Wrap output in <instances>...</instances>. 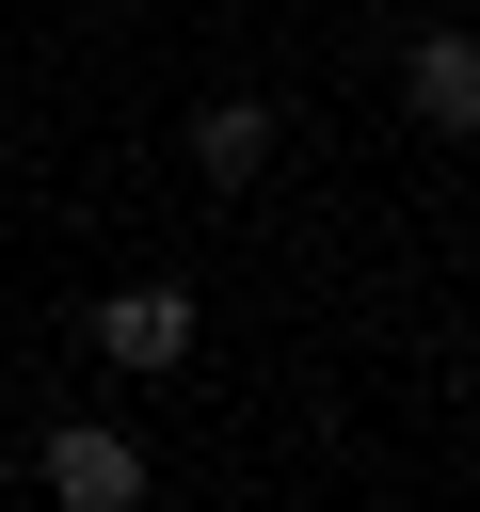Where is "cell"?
<instances>
[{
    "mask_svg": "<svg viewBox=\"0 0 480 512\" xmlns=\"http://www.w3.org/2000/svg\"><path fill=\"white\" fill-rule=\"evenodd\" d=\"M32 480H48V512H144V448H128L112 416H64V432L32 448Z\"/></svg>",
    "mask_w": 480,
    "mask_h": 512,
    "instance_id": "6da1fadb",
    "label": "cell"
},
{
    "mask_svg": "<svg viewBox=\"0 0 480 512\" xmlns=\"http://www.w3.org/2000/svg\"><path fill=\"white\" fill-rule=\"evenodd\" d=\"M192 336H208V320H192V288H160V272L96 304V352H112V368H192Z\"/></svg>",
    "mask_w": 480,
    "mask_h": 512,
    "instance_id": "7a4b0ae2",
    "label": "cell"
},
{
    "mask_svg": "<svg viewBox=\"0 0 480 512\" xmlns=\"http://www.w3.org/2000/svg\"><path fill=\"white\" fill-rule=\"evenodd\" d=\"M400 112H416L432 144H464V128H480V48H464V32H416V64H400Z\"/></svg>",
    "mask_w": 480,
    "mask_h": 512,
    "instance_id": "3957f363",
    "label": "cell"
},
{
    "mask_svg": "<svg viewBox=\"0 0 480 512\" xmlns=\"http://www.w3.org/2000/svg\"><path fill=\"white\" fill-rule=\"evenodd\" d=\"M192 176H208V192H256V176H272V96H208V112H192Z\"/></svg>",
    "mask_w": 480,
    "mask_h": 512,
    "instance_id": "277c9868",
    "label": "cell"
}]
</instances>
